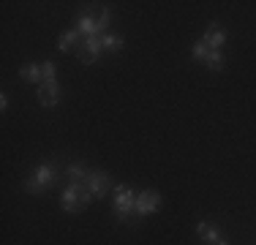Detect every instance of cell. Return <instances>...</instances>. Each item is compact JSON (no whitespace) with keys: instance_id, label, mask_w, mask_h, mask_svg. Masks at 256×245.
Returning a JSON list of instances; mask_svg holds the SVG:
<instances>
[{"instance_id":"1","label":"cell","mask_w":256,"mask_h":245,"mask_svg":"<svg viewBox=\"0 0 256 245\" xmlns=\"http://www.w3.org/2000/svg\"><path fill=\"white\" fill-rule=\"evenodd\" d=\"M90 199H93V194H90L88 186H82V182H71L68 188L63 191V210L66 212H79L84 210V207L90 204Z\"/></svg>"},{"instance_id":"2","label":"cell","mask_w":256,"mask_h":245,"mask_svg":"<svg viewBox=\"0 0 256 245\" xmlns=\"http://www.w3.org/2000/svg\"><path fill=\"white\" fill-rule=\"evenodd\" d=\"M54 177H58V169H54V164H41V166H36V172L28 177V191L30 194H41L44 188H50L54 182Z\"/></svg>"},{"instance_id":"3","label":"cell","mask_w":256,"mask_h":245,"mask_svg":"<svg viewBox=\"0 0 256 245\" xmlns=\"http://www.w3.org/2000/svg\"><path fill=\"white\" fill-rule=\"evenodd\" d=\"M134 210H136V194L126 186H118L114 188V216L120 220H126L128 212H134Z\"/></svg>"},{"instance_id":"4","label":"cell","mask_w":256,"mask_h":245,"mask_svg":"<svg viewBox=\"0 0 256 245\" xmlns=\"http://www.w3.org/2000/svg\"><path fill=\"white\" fill-rule=\"evenodd\" d=\"M158 204H161V196L156 191H142L136 196V210L134 212H136L139 218H144V216H150V212H156Z\"/></svg>"},{"instance_id":"5","label":"cell","mask_w":256,"mask_h":245,"mask_svg":"<svg viewBox=\"0 0 256 245\" xmlns=\"http://www.w3.org/2000/svg\"><path fill=\"white\" fill-rule=\"evenodd\" d=\"M58 101H60V84L58 82L38 84V104L41 106H54Z\"/></svg>"},{"instance_id":"6","label":"cell","mask_w":256,"mask_h":245,"mask_svg":"<svg viewBox=\"0 0 256 245\" xmlns=\"http://www.w3.org/2000/svg\"><path fill=\"white\" fill-rule=\"evenodd\" d=\"M84 186L90 188V194H93V196H106V191H109V177L104 174V172H90L88 180H84Z\"/></svg>"},{"instance_id":"7","label":"cell","mask_w":256,"mask_h":245,"mask_svg":"<svg viewBox=\"0 0 256 245\" xmlns=\"http://www.w3.org/2000/svg\"><path fill=\"white\" fill-rule=\"evenodd\" d=\"M202 44L207 49H218V52H221V46L226 44V33H224L218 24H210V28L204 30V36H202Z\"/></svg>"},{"instance_id":"8","label":"cell","mask_w":256,"mask_h":245,"mask_svg":"<svg viewBox=\"0 0 256 245\" xmlns=\"http://www.w3.org/2000/svg\"><path fill=\"white\" fill-rule=\"evenodd\" d=\"M76 30L84 36V38H90V36H104L101 30H98V20H93L90 14H82V16H79Z\"/></svg>"},{"instance_id":"9","label":"cell","mask_w":256,"mask_h":245,"mask_svg":"<svg viewBox=\"0 0 256 245\" xmlns=\"http://www.w3.org/2000/svg\"><path fill=\"white\" fill-rule=\"evenodd\" d=\"M196 232H199V237H202L204 242H216L218 237H221V232H218V226H210L207 220H199V226H196Z\"/></svg>"},{"instance_id":"10","label":"cell","mask_w":256,"mask_h":245,"mask_svg":"<svg viewBox=\"0 0 256 245\" xmlns=\"http://www.w3.org/2000/svg\"><path fill=\"white\" fill-rule=\"evenodd\" d=\"M76 41H79V30H68V33H63L58 38V49L60 52H71L76 46Z\"/></svg>"},{"instance_id":"11","label":"cell","mask_w":256,"mask_h":245,"mask_svg":"<svg viewBox=\"0 0 256 245\" xmlns=\"http://www.w3.org/2000/svg\"><path fill=\"white\" fill-rule=\"evenodd\" d=\"M20 76L28 79V82H36V84H38L41 79H44V74H41V66L28 63V66H22V68H20Z\"/></svg>"},{"instance_id":"12","label":"cell","mask_w":256,"mask_h":245,"mask_svg":"<svg viewBox=\"0 0 256 245\" xmlns=\"http://www.w3.org/2000/svg\"><path fill=\"white\" fill-rule=\"evenodd\" d=\"M66 174H68V180H71V182H82V180H88L90 172L84 169V166H79V164H71V166L66 169Z\"/></svg>"},{"instance_id":"13","label":"cell","mask_w":256,"mask_h":245,"mask_svg":"<svg viewBox=\"0 0 256 245\" xmlns=\"http://www.w3.org/2000/svg\"><path fill=\"white\" fill-rule=\"evenodd\" d=\"M207 68L210 71H221L224 68V58H221V52H218V49H210V54H207Z\"/></svg>"},{"instance_id":"14","label":"cell","mask_w":256,"mask_h":245,"mask_svg":"<svg viewBox=\"0 0 256 245\" xmlns=\"http://www.w3.org/2000/svg\"><path fill=\"white\" fill-rule=\"evenodd\" d=\"M84 49L93 54H98L104 49V36H90V38H84Z\"/></svg>"},{"instance_id":"15","label":"cell","mask_w":256,"mask_h":245,"mask_svg":"<svg viewBox=\"0 0 256 245\" xmlns=\"http://www.w3.org/2000/svg\"><path fill=\"white\" fill-rule=\"evenodd\" d=\"M120 46H123V38H120V36H112V33L104 36V49H106V52H118Z\"/></svg>"},{"instance_id":"16","label":"cell","mask_w":256,"mask_h":245,"mask_svg":"<svg viewBox=\"0 0 256 245\" xmlns=\"http://www.w3.org/2000/svg\"><path fill=\"white\" fill-rule=\"evenodd\" d=\"M41 74H44V82H58V79H54V63L52 60L41 63Z\"/></svg>"},{"instance_id":"17","label":"cell","mask_w":256,"mask_h":245,"mask_svg":"<svg viewBox=\"0 0 256 245\" xmlns=\"http://www.w3.org/2000/svg\"><path fill=\"white\" fill-rule=\"evenodd\" d=\"M191 54H194V58H196V60H207V54H210V49H207V46L202 44V41H199V44H194Z\"/></svg>"},{"instance_id":"18","label":"cell","mask_w":256,"mask_h":245,"mask_svg":"<svg viewBox=\"0 0 256 245\" xmlns=\"http://www.w3.org/2000/svg\"><path fill=\"white\" fill-rule=\"evenodd\" d=\"M106 28H109V8H104V11H101V16H98V30L104 33ZM104 36H106V33H104Z\"/></svg>"},{"instance_id":"19","label":"cell","mask_w":256,"mask_h":245,"mask_svg":"<svg viewBox=\"0 0 256 245\" xmlns=\"http://www.w3.org/2000/svg\"><path fill=\"white\" fill-rule=\"evenodd\" d=\"M0 109H3V112L8 109V98H6V96H0Z\"/></svg>"},{"instance_id":"20","label":"cell","mask_w":256,"mask_h":245,"mask_svg":"<svg viewBox=\"0 0 256 245\" xmlns=\"http://www.w3.org/2000/svg\"><path fill=\"white\" fill-rule=\"evenodd\" d=\"M212 245H229V240H226V237H218V240L212 242Z\"/></svg>"}]
</instances>
